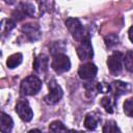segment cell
Returning <instances> with one entry per match:
<instances>
[{
	"mask_svg": "<svg viewBox=\"0 0 133 133\" xmlns=\"http://www.w3.org/2000/svg\"><path fill=\"white\" fill-rule=\"evenodd\" d=\"M42 88V81L36 76H28L21 82V94L23 96H34Z\"/></svg>",
	"mask_w": 133,
	"mask_h": 133,
	"instance_id": "obj_1",
	"label": "cell"
},
{
	"mask_svg": "<svg viewBox=\"0 0 133 133\" xmlns=\"http://www.w3.org/2000/svg\"><path fill=\"white\" fill-rule=\"evenodd\" d=\"M65 26L68 27L69 31L71 32V34H72V36L74 37L75 41L80 43L85 38L84 28H83L81 22L78 19H75V18L66 19L65 20Z\"/></svg>",
	"mask_w": 133,
	"mask_h": 133,
	"instance_id": "obj_2",
	"label": "cell"
},
{
	"mask_svg": "<svg viewBox=\"0 0 133 133\" xmlns=\"http://www.w3.org/2000/svg\"><path fill=\"white\" fill-rule=\"evenodd\" d=\"M49 94L44 98L45 103H47L48 105H54L57 102L60 101V99L62 98V89L61 87L56 83L55 80H51L49 82Z\"/></svg>",
	"mask_w": 133,
	"mask_h": 133,
	"instance_id": "obj_3",
	"label": "cell"
},
{
	"mask_svg": "<svg viewBox=\"0 0 133 133\" xmlns=\"http://www.w3.org/2000/svg\"><path fill=\"white\" fill-rule=\"evenodd\" d=\"M51 66L57 74H62V73L68 72L71 69V61L66 55L59 53V54L54 55Z\"/></svg>",
	"mask_w": 133,
	"mask_h": 133,
	"instance_id": "obj_4",
	"label": "cell"
},
{
	"mask_svg": "<svg viewBox=\"0 0 133 133\" xmlns=\"http://www.w3.org/2000/svg\"><path fill=\"white\" fill-rule=\"evenodd\" d=\"M123 54L121 52L112 53L107 59V66L112 75H118L123 70Z\"/></svg>",
	"mask_w": 133,
	"mask_h": 133,
	"instance_id": "obj_5",
	"label": "cell"
},
{
	"mask_svg": "<svg viewBox=\"0 0 133 133\" xmlns=\"http://www.w3.org/2000/svg\"><path fill=\"white\" fill-rule=\"evenodd\" d=\"M16 112L24 122H30L33 117V111L26 100H19L16 104Z\"/></svg>",
	"mask_w": 133,
	"mask_h": 133,
	"instance_id": "obj_6",
	"label": "cell"
},
{
	"mask_svg": "<svg viewBox=\"0 0 133 133\" xmlns=\"http://www.w3.org/2000/svg\"><path fill=\"white\" fill-rule=\"evenodd\" d=\"M34 14V6L30 3H20L16 10L12 11L11 17L16 21H21L26 17H31Z\"/></svg>",
	"mask_w": 133,
	"mask_h": 133,
	"instance_id": "obj_7",
	"label": "cell"
},
{
	"mask_svg": "<svg viewBox=\"0 0 133 133\" xmlns=\"http://www.w3.org/2000/svg\"><path fill=\"white\" fill-rule=\"evenodd\" d=\"M77 54L81 60H88L94 56L92 46L88 38H84L77 47Z\"/></svg>",
	"mask_w": 133,
	"mask_h": 133,
	"instance_id": "obj_8",
	"label": "cell"
},
{
	"mask_svg": "<svg viewBox=\"0 0 133 133\" xmlns=\"http://www.w3.org/2000/svg\"><path fill=\"white\" fill-rule=\"evenodd\" d=\"M97 72H98V69H97L96 64H94L91 62H87V63L80 65V68L78 70V75L83 80H91L96 77Z\"/></svg>",
	"mask_w": 133,
	"mask_h": 133,
	"instance_id": "obj_9",
	"label": "cell"
},
{
	"mask_svg": "<svg viewBox=\"0 0 133 133\" xmlns=\"http://www.w3.org/2000/svg\"><path fill=\"white\" fill-rule=\"evenodd\" d=\"M22 32L31 42L37 41L41 37V29H39V26L37 24L27 23V24L23 25L22 26Z\"/></svg>",
	"mask_w": 133,
	"mask_h": 133,
	"instance_id": "obj_10",
	"label": "cell"
},
{
	"mask_svg": "<svg viewBox=\"0 0 133 133\" xmlns=\"http://www.w3.org/2000/svg\"><path fill=\"white\" fill-rule=\"evenodd\" d=\"M48 65H49V59L48 56L45 54H39L33 63V69L36 73L43 74L48 70Z\"/></svg>",
	"mask_w": 133,
	"mask_h": 133,
	"instance_id": "obj_11",
	"label": "cell"
},
{
	"mask_svg": "<svg viewBox=\"0 0 133 133\" xmlns=\"http://www.w3.org/2000/svg\"><path fill=\"white\" fill-rule=\"evenodd\" d=\"M129 85L122 81H113L110 84V91L114 98H118L119 96L128 92Z\"/></svg>",
	"mask_w": 133,
	"mask_h": 133,
	"instance_id": "obj_12",
	"label": "cell"
},
{
	"mask_svg": "<svg viewBox=\"0 0 133 133\" xmlns=\"http://www.w3.org/2000/svg\"><path fill=\"white\" fill-rule=\"evenodd\" d=\"M99 122H100L99 115L95 112H91V113L86 114L85 119H84V126L88 130H95L97 128Z\"/></svg>",
	"mask_w": 133,
	"mask_h": 133,
	"instance_id": "obj_13",
	"label": "cell"
},
{
	"mask_svg": "<svg viewBox=\"0 0 133 133\" xmlns=\"http://www.w3.org/2000/svg\"><path fill=\"white\" fill-rule=\"evenodd\" d=\"M12 126H14L12 118H11L8 114L2 112V113H1V125H0L1 131H2L3 133H8V132L11 131Z\"/></svg>",
	"mask_w": 133,
	"mask_h": 133,
	"instance_id": "obj_14",
	"label": "cell"
},
{
	"mask_svg": "<svg viewBox=\"0 0 133 133\" xmlns=\"http://www.w3.org/2000/svg\"><path fill=\"white\" fill-rule=\"evenodd\" d=\"M85 95L87 98H95L99 91V83L98 82H87L84 84Z\"/></svg>",
	"mask_w": 133,
	"mask_h": 133,
	"instance_id": "obj_15",
	"label": "cell"
},
{
	"mask_svg": "<svg viewBox=\"0 0 133 133\" xmlns=\"http://www.w3.org/2000/svg\"><path fill=\"white\" fill-rule=\"evenodd\" d=\"M22 60H23L22 54H21V53H15V54L10 55V56L7 58V60H6V65H7V68H9V69H15V68H17L19 64H21Z\"/></svg>",
	"mask_w": 133,
	"mask_h": 133,
	"instance_id": "obj_16",
	"label": "cell"
},
{
	"mask_svg": "<svg viewBox=\"0 0 133 133\" xmlns=\"http://www.w3.org/2000/svg\"><path fill=\"white\" fill-rule=\"evenodd\" d=\"M100 104L108 113H112L114 111V101L110 97H103L100 101Z\"/></svg>",
	"mask_w": 133,
	"mask_h": 133,
	"instance_id": "obj_17",
	"label": "cell"
},
{
	"mask_svg": "<svg viewBox=\"0 0 133 133\" xmlns=\"http://www.w3.org/2000/svg\"><path fill=\"white\" fill-rule=\"evenodd\" d=\"M124 64H125V68L133 73V51H128L124 57Z\"/></svg>",
	"mask_w": 133,
	"mask_h": 133,
	"instance_id": "obj_18",
	"label": "cell"
},
{
	"mask_svg": "<svg viewBox=\"0 0 133 133\" xmlns=\"http://www.w3.org/2000/svg\"><path fill=\"white\" fill-rule=\"evenodd\" d=\"M49 130L52 132H60V131H66L68 129L64 127V125L59 121H54L50 124Z\"/></svg>",
	"mask_w": 133,
	"mask_h": 133,
	"instance_id": "obj_19",
	"label": "cell"
},
{
	"mask_svg": "<svg viewBox=\"0 0 133 133\" xmlns=\"http://www.w3.org/2000/svg\"><path fill=\"white\" fill-rule=\"evenodd\" d=\"M103 132H121L119 128L116 126V123L113 121H108L103 127Z\"/></svg>",
	"mask_w": 133,
	"mask_h": 133,
	"instance_id": "obj_20",
	"label": "cell"
},
{
	"mask_svg": "<svg viewBox=\"0 0 133 133\" xmlns=\"http://www.w3.org/2000/svg\"><path fill=\"white\" fill-rule=\"evenodd\" d=\"M124 112L126 115L133 117V99H128L124 103Z\"/></svg>",
	"mask_w": 133,
	"mask_h": 133,
	"instance_id": "obj_21",
	"label": "cell"
},
{
	"mask_svg": "<svg viewBox=\"0 0 133 133\" xmlns=\"http://www.w3.org/2000/svg\"><path fill=\"white\" fill-rule=\"evenodd\" d=\"M15 27V22L12 20H3L2 21V24H1V29H2V32L3 33H7L9 32L12 28Z\"/></svg>",
	"mask_w": 133,
	"mask_h": 133,
	"instance_id": "obj_22",
	"label": "cell"
},
{
	"mask_svg": "<svg viewBox=\"0 0 133 133\" xmlns=\"http://www.w3.org/2000/svg\"><path fill=\"white\" fill-rule=\"evenodd\" d=\"M105 43H106V46L110 48L115 44H117V36L114 34H109L108 36L105 37Z\"/></svg>",
	"mask_w": 133,
	"mask_h": 133,
	"instance_id": "obj_23",
	"label": "cell"
},
{
	"mask_svg": "<svg viewBox=\"0 0 133 133\" xmlns=\"http://www.w3.org/2000/svg\"><path fill=\"white\" fill-rule=\"evenodd\" d=\"M129 38L133 43V26L130 27V29H129Z\"/></svg>",
	"mask_w": 133,
	"mask_h": 133,
	"instance_id": "obj_24",
	"label": "cell"
},
{
	"mask_svg": "<svg viewBox=\"0 0 133 133\" xmlns=\"http://www.w3.org/2000/svg\"><path fill=\"white\" fill-rule=\"evenodd\" d=\"M6 3H12V2H15L16 0H4Z\"/></svg>",
	"mask_w": 133,
	"mask_h": 133,
	"instance_id": "obj_25",
	"label": "cell"
}]
</instances>
